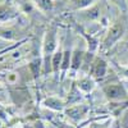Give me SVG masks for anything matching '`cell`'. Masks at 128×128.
I'll return each mask as SVG.
<instances>
[{"mask_svg":"<svg viewBox=\"0 0 128 128\" xmlns=\"http://www.w3.org/2000/svg\"><path fill=\"white\" fill-rule=\"evenodd\" d=\"M58 32H59V26L56 22H51L45 32L44 37H42V74L48 76L51 72V58L58 50Z\"/></svg>","mask_w":128,"mask_h":128,"instance_id":"6da1fadb","label":"cell"},{"mask_svg":"<svg viewBox=\"0 0 128 128\" xmlns=\"http://www.w3.org/2000/svg\"><path fill=\"white\" fill-rule=\"evenodd\" d=\"M126 31H127V19H126V14H123L108 28V31L105 34V37L101 42V49L109 50L110 48H113L124 36Z\"/></svg>","mask_w":128,"mask_h":128,"instance_id":"7a4b0ae2","label":"cell"},{"mask_svg":"<svg viewBox=\"0 0 128 128\" xmlns=\"http://www.w3.org/2000/svg\"><path fill=\"white\" fill-rule=\"evenodd\" d=\"M104 95L110 101H123L128 99V94L122 83H108L102 87Z\"/></svg>","mask_w":128,"mask_h":128,"instance_id":"3957f363","label":"cell"},{"mask_svg":"<svg viewBox=\"0 0 128 128\" xmlns=\"http://www.w3.org/2000/svg\"><path fill=\"white\" fill-rule=\"evenodd\" d=\"M22 13L14 3L5 2L0 4V23L12 22V20L19 19Z\"/></svg>","mask_w":128,"mask_h":128,"instance_id":"277c9868","label":"cell"},{"mask_svg":"<svg viewBox=\"0 0 128 128\" xmlns=\"http://www.w3.org/2000/svg\"><path fill=\"white\" fill-rule=\"evenodd\" d=\"M104 14V2H98L87 9L80 10V17L84 22H98Z\"/></svg>","mask_w":128,"mask_h":128,"instance_id":"5b68a950","label":"cell"},{"mask_svg":"<svg viewBox=\"0 0 128 128\" xmlns=\"http://www.w3.org/2000/svg\"><path fill=\"white\" fill-rule=\"evenodd\" d=\"M28 31L23 27H0V38L6 41H20L23 38H27Z\"/></svg>","mask_w":128,"mask_h":128,"instance_id":"8992f818","label":"cell"},{"mask_svg":"<svg viewBox=\"0 0 128 128\" xmlns=\"http://www.w3.org/2000/svg\"><path fill=\"white\" fill-rule=\"evenodd\" d=\"M106 72H108V63H106L102 58H95L92 60L91 68H90V74L94 78H102L106 76Z\"/></svg>","mask_w":128,"mask_h":128,"instance_id":"52a82bcc","label":"cell"},{"mask_svg":"<svg viewBox=\"0 0 128 128\" xmlns=\"http://www.w3.org/2000/svg\"><path fill=\"white\" fill-rule=\"evenodd\" d=\"M84 54L86 51H83L81 49H73V52H72V59H70V73L72 76H74L81 68H82V64H83V59H84Z\"/></svg>","mask_w":128,"mask_h":128,"instance_id":"ba28073f","label":"cell"},{"mask_svg":"<svg viewBox=\"0 0 128 128\" xmlns=\"http://www.w3.org/2000/svg\"><path fill=\"white\" fill-rule=\"evenodd\" d=\"M32 2L42 16H48L49 13H52V10L55 9L56 5L54 0H32Z\"/></svg>","mask_w":128,"mask_h":128,"instance_id":"9c48e42d","label":"cell"},{"mask_svg":"<svg viewBox=\"0 0 128 128\" xmlns=\"http://www.w3.org/2000/svg\"><path fill=\"white\" fill-rule=\"evenodd\" d=\"M100 0H67V3H69L70 9L73 10H83V9H87L91 5L96 4Z\"/></svg>","mask_w":128,"mask_h":128,"instance_id":"30bf717a","label":"cell"},{"mask_svg":"<svg viewBox=\"0 0 128 128\" xmlns=\"http://www.w3.org/2000/svg\"><path fill=\"white\" fill-rule=\"evenodd\" d=\"M62 59H63V50L59 49L55 51V54L51 58V72L58 76L60 72V67H62Z\"/></svg>","mask_w":128,"mask_h":128,"instance_id":"8fae6325","label":"cell"},{"mask_svg":"<svg viewBox=\"0 0 128 128\" xmlns=\"http://www.w3.org/2000/svg\"><path fill=\"white\" fill-rule=\"evenodd\" d=\"M87 110H88V106H80L78 105V106H73V108L68 109L67 114H68L69 118H72L74 120H78L87 113Z\"/></svg>","mask_w":128,"mask_h":128,"instance_id":"7c38bea8","label":"cell"},{"mask_svg":"<svg viewBox=\"0 0 128 128\" xmlns=\"http://www.w3.org/2000/svg\"><path fill=\"white\" fill-rule=\"evenodd\" d=\"M77 87L82 91V92H86V94H88V92H91L92 90H94V87H95V81L88 76V77H83V78H81L78 82H77Z\"/></svg>","mask_w":128,"mask_h":128,"instance_id":"4fadbf2b","label":"cell"},{"mask_svg":"<svg viewBox=\"0 0 128 128\" xmlns=\"http://www.w3.org/2000/svg\"><path fill=\"white\" fill-rule=\"evenodd\" d=\"M44 105L46 108H50L52 110H62L64 108V102H62L59 99H55V98H49L44 101Z\"/></svg>","mask_w":128,"mask_h":128,"instance_id":"5bb4252c","label":"cell"},{"mask_svg":"<svg viewBox=\"0 0 128 128\" xmlns=\"http://www.w3.org/2000/svg\"><path fill=\"white\" fill-rule=\"evenodd\" d=\"M28 40H30V37H27V38H23V40H20V41H17V42H14V44L9 45L8 48H4V49H2V50H0V56H2L3 54H8V52H10V51L16 50V49H17V48H19V46H22L23 44L28 42Z\"/></svg>","mask_w":128,"mask_h":128,"instance_id":"9a60e30c","label":"cell"},{"mask_svg":"<svg viewBox=\"0 0 128 128\" xmlns=\"http://www.w3.org/2000/svg\"><path fill=\"white\" fill-rule=\"evenodd\" d=\"M113 67L118 70L119 74H122V76H124V77L128 78V67L127 66H122V64L116 63V62H113Z\"/></svg>","mask_w":128,"mask_h":128,"instance_id":"2e32d148","label":"cell"},{"mask_svg":"<svg viewBox=\"0 0 128 128\" xmlns=\"http://www.w3.org/2000/svg\"><path fill=\"white\" fill-rule=\"evenodd\" d=\"M118 126H119V124H118V123H116V124H115V127H114V128H118Z\"/></svg>","mask_w":128,"mask_h":128,"instance_id":"e0dca14e","label":"cell"}]
</instances>
